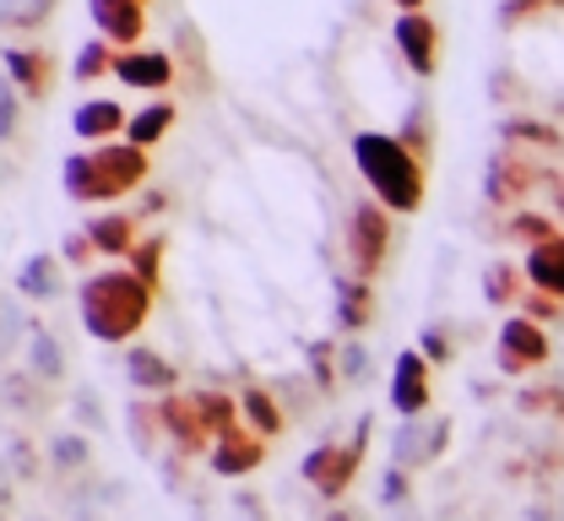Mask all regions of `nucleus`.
<instances>
[{
	"label": "nucleus",
	"instance_id": "40",
	"mask_svg": "<svg viewBox=\"0 0 564 521\" xmlns=\"http://www.w3.org/2000/svg\"><path fill=\"white\" fill-rule=\"evenodd\" d=\"M17 115H22V93L6 82V98H0V131L6 137H17Z\"/></svg>",
	"mask_w": 564,
	"mask_h": 521
},
{
	"label": "nucleus",
	"instance_id": "45",
	"mask_svg": "<svg viewBox=\"0 0 564 521\" xmlns=\"http://www.w3.org/2000/svg\"><path fill=\"white\" fill-rule=\"evenodd\" d=\"M521 521H554V506H527V517Z\"/></svg>",
	"mask_w": 564,
	"mask_h": 521
},
{
	"label": "nucleus",
	"instance_id": "17",
	"mask_svg": "<svg viewBox=\"0 0 564 521\" xmlns=\"http://www.w3.org/2000/svg\"><path fill=\"white\" fill-rule=\"evenodd\" d=\"M87 11L98 22V39H109V44H137L141 33H147L141 0H87Z\"/></svg>",
	"mask_w": 564,
	"mask_h": 521
},
{
	"label": "nucleus",
	"instance_id": "35",
	"mask_svg": "<svg viewBox=\"0 0 564 521\" xmlns=\"http://www.w3.org/2000/svg\"><path fill=\"white\" fill-rule=\"evenodd\" d=\"M337 370H343V386H364V380L375 375L369 348H364L358 337H343V343H337Z\"/></svg>",
	"mask_w": 564,
	"mask_h": 521
},
{
	"label": "nucleus",
	"instance_id": "32",
	"mask_svg": "<svg viewBox=\"0 0 564 521\" xmlns=\"http://www.w3.org/2000/svg\"><path fill=\"white\" fill-rule=\"evenodd\" d=\"M87 462H93V441H87V435L61 430V435L50 441V467H61V473H82Z\"/></svg>",
	"mask_w": 564,
	"mask_h": 521
},
{
	"label": "nucleus",
	"instance_id": "30",
	"mask_svg": "<svg viewBox=\"0 0 564 521\" xmlns=\"http://www.w3.org/2000/svg\"><path fill=\"white\" fill-rule=\"evenodd\" d=\"M163 250H169V245H163V234H147L137 250H131V261H126V267L137 272V278L147 283V289H152V294L163 289Z\"/></svg>",
	"mask_w": 564,
	"mask_h": 521
},
{
	"label": "nucleus",
	"instance_id": "6",
	"mask_svg": "<svg viewBox=\"0 0 564 521\" xmlns=\"http://www.w3.org/2000/svg\"><path fill=\"white\" fill-rule=\"evenodd\" d=\"M158 435L174 446V456H207L212 451V424L202 408V391H169L158 397Z\"/></svg>",
	"mask_w": 564,
	"mask_h": 521
},
{
	"label": "nucleus",
	"instance_id": "31",
	"mask_svg": "<svg viewBox=\"0 0 564 521\" xmlns=\"http://www.w3.org/2000/svg\"><path fill=\"white\" fill-rule=\"evenodd\" d=\"M505 234L516 239V245H549V239H560L564 228L549 218V213H510V224H505Z\"/></svg>",
	"mask_w": 564,
	"mask_h": 521
},
{
	"label": "nucleus",
	"instance_id": "42",
	"mask_svg": "<svg viewBox=\"0 0 564 521\" xmlns=\"http://www.w3.org/2000/svg\"><path fill=\"white\" fill-rule=\"evenodd\" d=\"M22 337V310H17V294H11V304H6V343H17Z\"/></svg>",
	"mask_w": 564,
	"mask_h": 521
},
{
	"label": "nucleus",
	"instance_id": "9",
	"mask_svg": "<svg viewBox=\"0 0 564 521\" xmlns=\"http://www.w3.org/2000/svg\"><path fill=\"white\" fill-rule=\"evenodd\" d=\"M451 446V419H402L397 441H391V467L419 473L429 462H440Z\"/></svg>",
	"mask_w": 564,
	"mask_h": 521
},
{
	"label": "nucleus",
	"instance_id": "7",
	"mask_svg": "<svg viewBox=\"0 0 564 521\" xmlns=\"http://www.w3.org/2000/svg\"><path fill=\"white\" fill-rule=\"evenodd\" d=\"M386 256H391V213L380 202H358L348 213V272L375 283Z\"/></svg>",
	"mask_w": 564,
	"mask_h": 521
},
{
	"label": "nucleus",
	"instance_id": "28",
	"mask_svg": "<svg viewBox=\"0 0 564 521\" xmlns=\"http://www.w3.org/2000/svg\"><path fill=\"white\" fill-rule=\"evenodd\" d=\"M169 126H174V104H147L141 115H131V126H126V142L152 148V142H163V137H169Z\"/></svg>",
	"mask_w": 564,
	"mask_h": 521
},
{
	"label": "nucleus",
	"instance_id": "21",
	"mask_svg": "<svg viewBox=\"0 0 564 521\" xmlns=\"http://www.w3.org/2000/svg\"><path fill=\"white\" fill-rule=\"evenodd\" d=\"M115 76H120L126 87H147V93H158V87H169V82H174V61H169L163 50H120Z\"/></svg>",
	"mask_w": 564,
	"mask_h": 521
},
{
	"label": "nucleus",
	"instance_id": "41",
	"mask_svg": "<svg viewBox=\"0 0 564 521\" xmlns=\"http://www.w3.org/2000/svg\"><path fill=\"white\" fill-rule=\"evenodd\" d=\"M50 6H55V0H28V6H22V11H11L6 22H11V28H22V22H44V17H50Z\"/></svg>",
	"mask_w": 564,
	"mask_h": 521
},
{
	"label": "nucleus",
	"instance_id": "27",
	"mask_svg": "<svg viewBox=\"0 0 564 521\" xmlns=\"http://www.w3.org/2000/svg\"><path fill=\"white\" fill-rule=\"evenodd\" d=\"M304 365H310L315 391H321V397H332V391H337V380H343V370H337V337H315V343L304 348Z\"/></svg>",
	"mask_w": 564,
	"mask_h": 521
},
{
	"label": "nucleus",
	"instance_id": "48",
	"mask_svg": "<svg viewBox=\"0 0 564 521\" xmlns=\"http://www.w3.org/2000/svg\"><path fill=\"white\" fill-rule=\"evenodd\" d=\"M402 521H419V517H413V511H402Z\"/></svg>",
	"mask_w": 564,
	"mask_h": 521
},
{
	"label": "nucleus",
	"instance_id": "3",
	"mask_svg": "<svg viewBox=\"0 0 564 521\" xmlns=\"http://www.w3.org/2000/svg\"><path fill=\"white\" fill-rule=\"evenodd\" d=\"M141 180H147V148H137V142H104V148L70 152L66 169H61V185H66V196L76 207L120 202Z\"/></svg>",
	"mask_w": 564,
	"mask_h": 521
},
{
	"label": "nucleus",
	"instance_id": "25",
	"mask_svg": "<svg viewBox=\"0 0 564 521\" xmlns=\"http://www.w3.org/2000/svg\"><path fill=\"white\" fill-rule=\"evenodd\" d=\"M499 142L510 152L521 148H543V152H560L564 137L554 131V126H543V120H527V115H510V120H499Z\"/></svg>",
	"mask_w": 564,
	"mask_h": 521
},
{
	"label": "nucleus",
	"instance_id": "18",
	"mask_svg": "<svg viewBox=\"0 0 564 521\" xmlns=\"http://www.w3.org/2000/svg\"><path fill=\"white\" fill-rule=\"evenodd\" d=\"M11 294L17 299H33V304H50V299L66 294V272H61V261L55 256H44V250H33L22 267H17V283H11Z\"/></svg>",
	"mask_w": 564,
	"mask_h": 521
},
{
	"label": "nucleus",
	"instance_id": "12",
	"mask_svg": "<svg viewBox=\"0 0 564 521\" xmlns=\"http://www.w3.org/2000/svg\"><path fill=\"white\" fill-rule=\"evenodd\" d=\"M397 50H402L408 72L419 76L440 72V28L429 22V11H402L397 17Z\"/></svg>",
	"mask_w": 564,
	"mask_h": 521
},
{
	"label": "nucleus",
	"instance_id": "47",
	"mask_svg": "<svg viewBox=\"0 0 564 521\" xmlns=\"http://www.w3.org/2000/svg\"><path fill=\"white\" fill-rule=\"evenodd\" d=\"M397 6H402V11H423V0H397Z\"/></svg>",
	"mask_w": 564,
	"mask_h": 521
},
{
	"label": "nucleus",
	"instance_id": "11",
	"mask_svg": "<svg viewBox=\"0 0 564 521\" xmlns=\"http://www.w3.org/2000/svg\"><path fill=\"white\" fill-rule=\"evenodd\" d=\"M538 185V169L521 158V152H494L489 158V174H484V196L494 207H521L527 191Z\"/></svg>",
	"mask_w": 564,
	"mask_h": 521
},
{
	"label": "nucleus",
	"instance_id": "37",
	"mask_svg": "<svg viewBox=\"0 0 564 521\" xmlns=\"http://www.w3.org/2000/svg\"><path fill=\"white\" fill-rule=\"evenodd\" d=\"M380 506H386V511H408V467H386V478H380Z\"/></svg>",
	"mask_w": 564,
	"mask_h": 521
},
{
	"label": "nucleus",
	"instance_id": "5",
	"mask_svg": "<svg viewBox=\"0 0 564 521\" xmlns=\"http://www.w3.org/2000/svg\"><path fill=\"white\" fill-rule=\"evenodd\" d=\"M549 359H554L549 326H538V321L521 315V310L505 315V326H499V337H494V365H499V375L521 380V375H538Z\"/></svg>",
	"mask_w": 564,
	"mask_h": 521
},
{
	"label": "nucleus",
	"instance_id": "1",
	"mask_svg": "<svg viewBox=\"0 0 564 521\" xmlns=\"http://www.w3.org/2000/svg\"><path fill=\"white\" fill-rule=\"evenodd\" d=\"M152 299L158 294L120 261V267H104V272H87L82 278V289H76V321H82V332L93 343L120 348V343H131L141 326H147Z\"/></svg>",
	"mask_w": 564,
	"mask_h": 521
},
{
	"label": "nucleus",
	"instance_id": "39",
	"mask_svg": "<svg viewBox=\"0 0 564 521\" xmlns=\"http://www.w3.org/2000/svg\"><path fill=\"white\" fill-rule=\"evenodd\" d=\"M560 299H549V294H527L521 299V315H532V321H538V326H549V321H560Z\"/></svg>",
	"mask_w": 564,
	"mask_h": 521
},
{
	"label": "nucleus",
	"instance_id": "14",
	"mask_svg": "<svg viewBox=\"0 0 564 521\" xmlns=\"http://www.w3.org/2000/svg\"><path fill=\"white\" fill-rule=\"evenodd\" d=\"M126 380L147 391V397H169V391H180V370H174V359H163L158 348H147V343H131L126 348Z\"/></svg>",
	"mask_w": 564,
	"mask_h": 521
},
{
	"label": "nucleus",
	"instance_id": "10",
	"mask_svg": "<svg viewBox=\"0 0 564 521\" xmlns=\"http://www.w3.org/2000/svg\"><path fill=\"white\" fill-rule=\"evenodd\" d=\"M207 467L217 473V478H250L256 467H267V441H261V435L239 419L234 430H223V435L212 441Z\"/></svg>",
	"mask_w": 564,
	"mask_h": 521
},
{
	"label": "nucleus",
	"instance_id": "43",
	"mask_svg": "<svg viewBox=\"0 0 564 521\" xmlns=\"http://www.w3.org/2000/svg\"><path fill=\"white\" fill-rule=\"evenodd\" d=\"M180 462H185V456H169V462H163V467H158V473H163V484H169V489H180Z\"/></svg>",
	"mask_w": 564,
	"mask_h": 521
},
{
	"label": "nucleus",
	"instance_id": "15",
	"mask_svg": "<svg viewBox=\"0 0 564 521\" xmlns=\"http://www.w3.org/2000/svg\"><path fill=\"white\" fill-rule=\"evenodd\" d=\"M126 126H131V115H126L115 98H87V104H76V115H70V131H76L82 142H93V148L120 142Z\"/></svg>",
	"mask_w": 564,
	"mask_h": 521
},
{
	"label": "nucleus",
	"instance_id": "29",
	"mask_svg": "<svg viewBox=\"0 0 564 521\" xmlns=\"http://www.w3.org/2000/svg\"><path fill=\"white\" fill-rule=\"evenodd\" d=\"M28 478H39V451L28 435H6V489H17V484H28Z\"/></svg>",
	"mask_w": 564,
	"mask_h": 521
},
{
	"label": "nucleus",
	"instance_id": "34",
	"mask_svg": "<svg viewBox=\"0 0 564 521\" xmlns=\"http://www.w3.org/2000/svg\"><path fill=\"white\" fill-rule=\"evenodd\" d=\"M419 354L434 365V370L456 359V343H451V326H445V321H423L419 326Z\"/></svg>",
	"mask_w": 564,
	"mask_h": 521
},
{
	"label": "nucleus",
	"instance_id": "22",
	"mask_svg": "<svg viewBox=\"0 0 564 521\" xmlns=\"http://www.w3.org/2000/svg\"><path fill=\"white\" fill-rule=\"evenodd\" d=\"M478 289H484V299H489L494 310H505V315H516V310H521V299L532 294V283H527L521 261H489Z\"/></svg>",
	"mask_w": 564,
	"mask_h": 521
},
{
	"label": "nucleus",
	"instance_id": "23",
	"mask_svg": "<svg viewBox=\"0 0 564 521\" xmlns=\"http://www.w3.org/2000/svg\"><path fill=\"white\" fill-rule=\"evenodd\" d=\"M28 375L44 380V386H61L66 380V343L50 326H33L28 332Z\"/></svg>",
	"mask_w": 564,
	"mask_h": 521
},
{
	"label": "nucleus",
	"instance_id": "20",
	"mask_svg": "<svg viewBox=\"0 0 564 521\" xmlns=\"http://www.w3.org/2000/svg\"><path fill=\"white\" fill-rule=\"evenodd\" d=\"M6 82L28 98H50L55 87V61L44 50H6Z\"/></svg>",
	"mask_w": 564,
	"mask_h": 521
},
{
	"label": "nucleus",
	"instance_id": "16",
	"mask_svg": "<svg viewBox=\"0 0 564 521\" xmlns=\"http://www.w3.org/2000/svg\"><path fill=\"white\" fill-rule=\"evenodd\" d=\"M332 294H337V332H348V337L369 332V321H375V283L352 278V272H337Z\"/></svg>",
	"mask_w": 564,
	"mask_h": 521
},
{
	"label": "nucleus",
	"instance_id": "46",
	"mask_svg": "<svg viewBox=\"0 0 564 521\" xmlns=\"http://www.w3.org/2000/svg\"><path fill=\"white\" fill-rule=\"evenodd\" d=\"M321 521H364V517H358V511H348V506H337V511H326Z\"/></svg>",
	"mask_w": 564,
	"mask_h": 521
},
{
	"label": "nucleus",
	"instance_id": "24",
	"mask_svg": "<svg viewBox=\"0 0 564 521\" xmlns=\"http://www.w3.org/2000/svg\"><path fill=\"white\" fill-rule=\"evenodd\" d=\"M239 419L261 435V441H278L282 430H288V419H282V408H278V397L267 391V386H245L239 391Z\"/></svg>",
	"mask_w": 564,
	"mask_h": 521
},
{
	"label": "nucleus",
	"instance_id": "19",
	"mask_svg": "<svg viewBox=\"0 0 564 521\" xmlns=\"http://www.w3.org/2000/svg\"><path fill=\"white\" fill-rule=\"evenodd\" d=\"M521 272H527L532 294H549L564 304V234L549 239V245H532V250L521 256Z\"/></svg>",
	"mask_w": 564,
	"mask_h": 521
},
{
	"label": "nucleus",
	"instance_id": "13",
	"mask_svg": "<svg viewBox=\"0 0 564 521\" xmlns=\"http://www.w3.org/2000/svg\"><path fill=\"white\" fill-rule=\"evenodd\" d=\"M87 239L98 245L104 261L120 267V261H131V250H137L147 234H141V224L131 213H98V218H87Z\"/></svg>",
	"mask_w": 564,
	"mask_h": 521
},
{
	"label": "nucleus",
	"instance_id": "49",
	"mask_svg": "<svg viewBox=\"0 0 564 521\" xmlns=\"http://www.w3.org/2000/svg\"><path fill=\"white\" fill-rule=\"evenodd\" d=\"M33 521H44V517H33Z\"/></svg>",
	"mask_w": 564,
	"mask_h": 521
},
{
	"label": "nucleus",
	"instance_id": "2",
	"mask_svg": "<svg viewBox=\"0 0 564 521\" xmlns=\"http://www.w3.org/2000/svg\"><path fill=\"white\" fill-rule=\"evenodd\" d=\"M352 163L364 174V185L375 191V202L386 213H419L423 191H429V174H423V158L402 137H386V131H358L352 137Z\"/></svg>",
	"mask_w": 564,
	"mask_h": 521
},
{
	"label": "nucleus",
	"instance_id": "8",
	"mask_svg": "<svg viewBox=\"0 0 564 521\" xmlns=\"http://www.w3.org/2000/svg\"><path fill=\"white\" fill-rule=\"evenodd\" d=\"M429 402H434V365L419 348H402L397 365H391V413L397 419H423Z\"/></svg>",
	"mask_w": 564,
	"mask_h": 521
},
{
	"label": "nucleus",
	"instance_id": "44",
	"mask_svg": "<svg viewBox=\"0 0 564 521\" xmlns=\"http://www.w3.org/2000/svg\"><path fill=\"white\" fill-rule=\"evenodd\" d=\"M239 511H245V521H267V517H261V500H256V495H239Z\"/></svg>",
	"mask_w": 564,
	"mask_h": 521
},
{
	"label": "nucleus",
	"instance_id": "33",
	"mask_svg": "<svg viewBox=\"0 0 564 521\" xmlns=\"http://www.w3.org/2000/svg\"><path fill=\"white\" fill-rule=\"evenodd\" d=\"M115 50H109V39H93V44H82L76 50V82H98V76H115Z\"/></svg>",
	"mask_w": 564,
	"mask_h": 521
},
{
	"label": "nucleus",
	"instance_id": "36",
	"mask_svg": "<svg viewBox=\"0 0 564 521\" xmlns=\"http://www.w3.org/2000/svg\"><path fill=\"white\" fill-rule=\"evenodd\" d=\"M76 419H82V430H109V413L93 386H76Z\"/></svg>",
	"mask_w": 564,
	"mask_h": 521
},
{
	"label": "nucleus",
	"instance_id": "26",
	"mask_svg": "<svg viewBox=\"0 0 564 521\" xmlns=\"http://www.w3.org/2000/svg\"><path fill=\"white\" fill-rule=\"evenodd\" d=\"M516 408H521L527 419H549V424H564V386H560V380L521 386V391H516Z\"/></svg>",
	"mask_w": 564,
	"mask_h": 521
},
{
	"label": "nucleus",
	"instance_id": "38",
	"mask_svg": "<svg viewBox=\"0 0 564 521\" xmlns=\"http://www.w3.org/2000/svg\"><path fill=\"white\" fill-rule=\"evenodd\" d=\"M93 256H98V245L87 239V228H76V234L61 239V261H66V267H87Z\"/></svg>",
	"mask_w": 564,
	"mask_h": 521
},
{
	"label": "nucleus",
	"instance_id": "4",
	"mask_svg": "<svg viewBox=\"0 0 564 521\" xmlns=\"http://www.w3.org/2000/svg\"><path fill=\"white\" fill-rule=\"evenodd\" d=\"M369 435H375V413H358V424H352L348 441H321V446L304 451L299 478H304L326 506H337V500L352 489V478H358L364 456H369Z\"/></svg>",
	"mask_w": 564,
	"mask_h": 521
}]
</instances>
